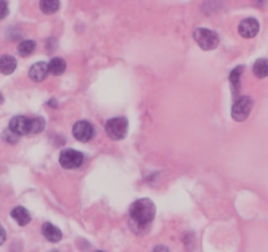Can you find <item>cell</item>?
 Returning a JSON list of instances; mask_svg holds the SVG:
<instances>
[{
    "mask_svg": "<svg viewBox=\"0 0 268 252\" xmlns=\"http://www.w3.org/2000/svg\"><path fill=\"white\" fill-rule=\"evenodd\" d=\"M129 213H130V219L134 223L136 229L143 230L154 219L155 205L149 198H141L132 204Z\"/></svg>",
    "mask_w": 268,
    "mask_h": 252,
    "instance_id": "cell-1",
    "label": "cell"
},
{
    "mask_svg": "<svg viewBox=\"0 0 268 252\" xmlns=\"http://www.w3.org/2000/svg\"><path fill=\"white\" fill-rule=\"evenodd\" d=\"M194 38L198 46L204 50H212V49L217 48L220 44V38L217 33L209 29H204V28H198L195 31Z\"/></svg>",
    "mask_w": 268,
    "mask_h": 252,
    "instance_id": "cell-2",
    "label": "cell"
},
{
    "mask_svg": "<svg viewBox=\"0 0 268 252\" xmlns=\"http://www.w3.org/2000/svg\"><path fill=\"white\" fill-rule=\"evenodd\" d=\"M84 155L80 151L67 148L59 154V164L66 170H75L83 164Z\"/></svg>",
    "mask_w": 268,
    "mask_h": 252,
    "instance_id": "cell-3",
    "label": "cell"
},
{
    "mask_svg": "<svg viewBox=\"0 0 268 252\" xmlns=\"http://www.w3.org/2000/svg\"><path fill=\"white\" fill-rule=\"evenodd\" d=\"M106 131L110 138L116 141L125 138L127 133V120L124 117L110 118L106 124Z\"/></svg>",
    "mask_w": 268,
    "mask_h": 252,
    "instance_id": "cell-4",
    "label": "cell"
},
{
    "mask_svg": "<svg viewBox=\"0 0 268 252\" xmlns=\"http://www.w3.org/2000/svg\"><path fill=\"white\" fill-rule=\"evenodd\" d=\"M251 109H252V100L249 96H242L234 103L232 108V117L238 122L245 121L249 117Z\"/></svg>",
    "mask_w": 268,
    "mask_h": 252,
    "instance_id": "cell-5",
    "label": "cell"
},
{
    "mask_svg": "<svg viewBox=\"0 0 268 252\" xmlns=\"http://www.w3.org/2000/svg\"><path fill=\"white\" fill-rule=\"evenodd\" d=\"M72 134L80 142H88L95 135V127L88 121H78L72 127Z\"/></svg>",
    "mask_w": 268,
    "mask_h": 252,
    "instance_id": "cell-6",
    "label": "cell"
},
{
    "mask_svg": "<svg viewBox=\"0 0 268 252\" xmlns=\"http://www.w3.org/2000/svg\"><path fill=\"white\" fill-rule=\"evenodd\" d=\"M31 120L24 116H16L9 122V130L16 135L31 134Z\"/></svg>",
    "mask_w": 268,
    "mask_h": 252,
    "instance_id": "cell-7",
    "label": "cell"
},
{
    "mask_svg": "<svg viewBox=\"0 0 268 252\" xmlns=\"http://www.w3.org/2000/svg\"><path fill=\"white\" fill-rule=\"evenodd\" d=\"M238 32L245 38H252L259 32V22L256 18H245V20H242L239 26H238Z\"/></svg>",
    "mask_w": 268,
    "mask_h": 252,
    "instance_id": "cell-8",
    "label": "cell"
},
{
    "mask_svg": "<svg viewBox=\"0 0 268 252\" xmlns=\"http://www.w3.org/2000/svg\"><path fill=\"white\" fill-rule=\"evenodd\" d=\"M42 235L45 236V239L52 242V243H57L62 239V233L57 226H54L53 223L46 222L42 225Z\"/></svg>",
    "mask_w": 268,
    "mask_h": 252,
    "instance_id": "cell-9",
    "label": "cell"
},
{
    "mask_svg": "<svg viewBox=\"0 0 268 252\" xmlns=\"http://www.w3.org/2000/svg\"><path fill=\"white\" fill-rule=\"evenodd\" d=\"M49 74L48 65L45 62H37L29 70V76L35 82H42Z\"/></svg>",
    "mask_w": 268,
    "mask_h": 252,
    "instance_id": "cell-10",
    "label": "cell"
},
{
    "mask_svg": "<svg viewBox=\"0 0 268 252\" xmlns=\"http://www.w3.org/2000/svg\"><path fill=\"white\" fill-rule=\"evenodd\" d=\"M11 216L20 226H25V225H28L31 222V214H29L27 209L22 208V206H16L11 212Z\"/></svg>",
    "mask_w": 268,
    "mask_h": 252,
    "instance_id": "cell-11",
    "label": "cell"
},
{
    "mask_svg": "<svg viewBox=\"0 0 268 252\" xmlns=\"http://www.w3.org/2000/svg\"><path fill=\"white\" fill-rule=\"evenodd\" d=\"M16 59L12 55H3L0 58V72L4 75H9L16 70Z\"/></svg>",
    "mask_w": 268,
    "mask_h": 252,
    "instance_id": "cell-12",
    "label": "cell"
},
{
    "mask_svg": "<svg viewBox=\"0 0 268 252\" xmlns=\"http://www.w3.org/2000/svg\"><path fill=\"white\" fill-rule=\"evenodd\" d=\"M49 74L54 75V76H58V75H62L66 70V62L62 58H53L52 61L48 63Z\"/></svg>",
    "mask_w": 268,
    "mask_h": 252,
    "instance_id": "cell-13",
    "label": "cell"
},
{
    "mask_svg": "<svg viewBox=\"0 0 268 252\" xmlns=\"http://www.w3.org/2000/svg\"><path fill=\"white\" fill-rule=\"evenodd\" d=\"M252 72L255 74L256 78H267L268 76V59L266 58H260L254 63L252 67Z\"/></svg>",
    "mask_w": 268,
    "mask_h": 252,
    "instance_id": "cell-14",
    "label": "cell"
},
{
    "mask_svg": "<svg viewBox=\"0 0 268 252\" xmlns=\"http://www.w3.org/2000/svg\"><path fill=\"white\" fill-rule=\"evenodd\" d=\"M18 54L21 55V57H28V55H31L32 53L36 50V42L35 41H32V39H25V41H21L20 44H18Z\"/></svg>",
    "mask_w": 268,
    "mask_h": 252,
    "instance_id": "cell-15",
    "label": "cell"
},
{
    "mask_svg": "<svg viewBox=\"0 0 268 252\" xmlns=\"http://www.w3.org/2000/svg\"><path fill=\"white\" fill-rule=\"evenodd\" d=\"M59 1L57 0H44L40 3L41 11L46 15H50V13H55L59 9Z\"/></svg>",
    "mask_w": 268,
    "mask_h": 252,
    "instance_id": "cell-16",
    "label": "cell"
},
{
    "mask_svg": "<svg viewBox=\"0 0 268 252\" xmlns=\"http://www.w3.org/2000/svg\"><path fill=\"white\" fill-rule=\"evenodd\" d=\"M242 71H243V67H235V69L230 72V76H229V80L232 83L234 90H238L239 88V84H241V75Z\"/></svg>",
    "mask_w": 268,
    "mask_h": 252,
    "instance_id": "cell-17",
    "label": "cell"
},
{
    "mask_svg": "<svg viewBox=\"0 0 268 252\" xmlns=\"http://www.w3.org/2000/svg\"><path fill=\"white\" fill-rule=\"evenodd\" d=\"M45 129V120L42 117H35L31 120V134H37Z\"/></svg>",
    "mask_w": 268,
    "mask_h": 252,
    "instance_id": "cell-18",
    "label": "cell"
},
{
    "mask_svg": "<svg viewBox=\"0 0 268 252\" xmlns=\"http://www.w3.org/2000/svg\"><path fill=\"white\" fill-rule=\"evenodd\" d=\"M8 12H9L8 3H7V1H3V0H0V20L7 18Z\"/></svg>",
    "mask_w": 268,
    "mask_h": 252,
    "instance_id": "cell-19",
    "label": "cell"
},
{
    "mask_svg": "<svg viewBox=\"0 0 268 252\" xmlns=\"http://www.w3.org/2000/svg\"><path fill=\"white\" fill-rule=\"evenodd\" d=\"M5 240V230L3 229V227L0 226V246L4 243Z\"/></svg>",
    "mask_w": 268,
    "mask_h": 252,
    "instance_id": "cell-20",
    "label": "cell"
},
{
    "mask_svg": "<svg viewBox=\"0 0 268 252\" xmlns=\"http://www.w3.org/2000/svg\"><path fill=\"white\" fill-rule=\"evenodd\" d=\"M153 252H170V251H168V248L163 247V246H158V247L154 248V251Z\"/></svg>",
    "mask_w": 268,
    "mask_h": 252,
    "instance_id": "cell-21",
    "label": "cell"
},
{
    "mask_svg": "<svg viewBox=\"0 0 268 252\" xmlns=\"http://www.w3.org/2000/svg\"><path fill=\"white\" fill-rule=\"evenodd\" d=\"M3 101V97H1V93H0V103Z\"/></svg>",
    "mask_w": 268,
    "mask_h": 252,
    "instance_id": "cell-22",
    "label": "cell"
},
{
    "mask_svg": "<svg viewBox=\"0 0 268 252\" xmlns=\"http://www.w3.org/2000/svg\"><path fill=\"white\" fill-rule=\"evenodd\" d=\"M96 252H103V251H96Z\"/></svg>",
    "mask_w": 268,
    "mask_h": 252,
    "instance_id": "cell-23",
    "label": "cell"
}]
</instances>
